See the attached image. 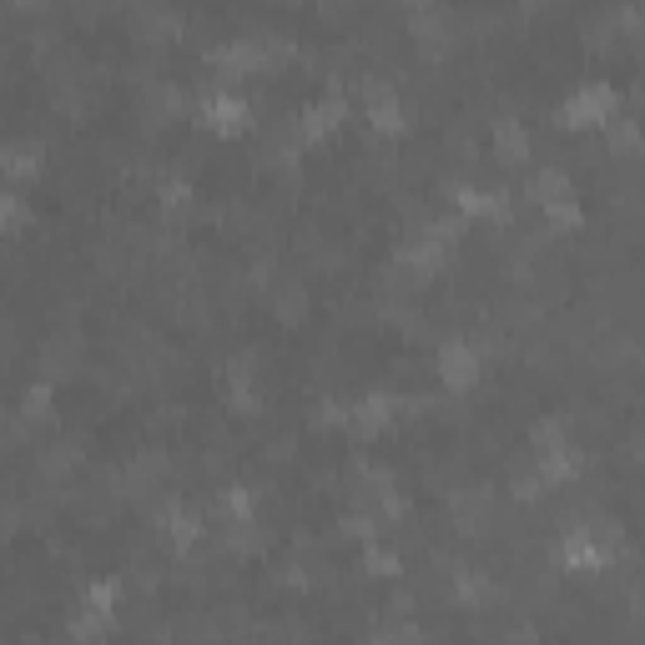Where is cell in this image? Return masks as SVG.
<instances>
[{
	"label": "cell",
	"instance_id": "6da1fadb",
	"mask_svg": "<svg viewBox=\"0 0 645 645\" xmlns=\"http://www.w3.org/2000/svg\"><path fill=\"white\" fill-rule=\"evenodd\" d=\"M616 86L610 81H585V86H575V92L565 96V106H560V121L565 127H575V132H585V127H606L610 117H616Z\"/></svg>",
	"mask_w": 645,
	"mask_h": 645
},
{
	"label": "cell",
	"instance_id": "7a4b0ae2",
	"mask_svg": "<svg viewBox=\"0 0 645 645\" xmlns=\"http://www.w3.org/2000/svg\"><path fill=\"white\" fill-rule=\"evenodd\" d=\"M198 111H202V127H212L217 136H242L252 127V106L238 92H227V86H212Z\"/></svg>",
	"mask_w": 645,
	"mask_h": 645
},
{
	"label": "cell",
	"instance_id": "3957f363",
	"mask_svg": "<svg viewBox=\"0 0 645 645\" xmlns=\"http://www.w3.org/2000/svg\"><path fill=\"white\" fill-rule=\"evenodd\" d=\"M479 373H485V358H479L475 343L464 338L439 343V379H444V389H475Z\"/></svg>",
	"mask_w": 645,
	"mask_h": 645
},
{
	"label": "cell",
	"instance_id": "277c9868",
	"mask_svg": "<svg viewBox=\"0 0 645 645\" xmlns=\"http://www.w3.org/2000/svg\"><path fill=\"white\" fill-rule=\"evenodd\" d=\"M343 111H348L343 92L338 86H329L318 101H308L303 111H298V136H303V142H323V136H333L338 132V121H343Z\"/></svg>",
	"mask_w": 645,
	"mask_h": 645
},
{
	"label": "cell",
	"instance_id": "5b68a950",
	"mask_svg": "<svg viewBox=\"0 0 645 645\" xmlns=\"http://www.w3.org/2000/svg\"><path fill=\"white\" fill-rule=\"evenodd\" d=\"M398 408H404L398 394H363L348 404V429H358V434H383V429L398 419Z\"/></svg>",
	"mask_w": 645,
	"mask_h": 645
},
{
	"label": "cell",
	"instance_id": "8992f818",
	"mask_svg": "<svg viewBox=\"0 0 645 645\" xmlns=\"http://www.w3.org/2000/svg\"><path fill=\"white\" fill-rule=\"evenodd\" d=\"M535 475L545 479V489H550V485H570V479L580 475V449L570 444V439L535 449Z\"/></svg>",
	"mask_w": 645,
	"mask_h": 645
},
{
	"label": "cell",
	"instance_id": "52a82bcc",
	"mask_svg": "<svg viewBox=\"0 0 645 645\" xmlns=\"http://www.w3.org/2000/svg\"><path fill=\"white\" fill-rule=\"evenodd\" d=\"M494 157L504 162V167H514V162H525L529 157V132H525V121H494Z\"/></svg>",
	"mask_w": 645,
	"mask_h": 645
},
{
	"label": "cell",
	"instance_id": "ba28073f",
	"mask_svg": "<svg viewBox=\"0 0 645 645\" xmlns=\"http://www.w3.org/2000/svg\"><path fill=\"white\" fill-rule=\"evenodd\" d=\"M575 187H570V177H565V167H540L535 177H529V202H560V198H570Z\"/></svg>",
	"mask_w": 645,
	"mask_h": 645
},
{
	"label": "cell",
	"instance_id": "9c48e42d",
	"mask_svg": "<svg viewBox=\"0 0 645 645\" xmlns=\"http://www.w3.org/2000/svg\"><path fill=\"white\" fill-rule=\"evenodd\" d=\"M40 171V146L36 142H11L5 146V177L21 182V177H36Z\"/></svg>",
	"mask_w": 645,
	"mask_h": 645
},
{
	"label": "cell",
	"instance_id": "30bf717a",
	"mask_svg": "<svg viewBox=\"0 0 645 645\" xmlns=\"http://www.w3.org/2000/svg\"><path fill=\"white\" fill-rule=\"evenodd\" d=\"M600 132H606V146H610V152H635V146L645 142L641 121H631V117H610Z\"/></svg>",
	"mask_w": 645,
	"mask_h": 645
},
{
	"label": "cell",
	"instance_id": "8fae6325",
	"mask_svg": "<svg viewBox=\"0 0 645 645\" xmlns=\"http://www.w3.org/2000/svg\"><path fill=\"white\" fill-rule=\"evenodd\" d=\"M338 535L343 540H358V545H369V540H379V514H343L338 519Z\"/></svg>",
	"mask_w": 645,
	"mask_h": 645
},
{
	"label": "cell",
	"instance_id": "7c38bea8",
	"mask_svg": "<svg viewBox=\"0 0 645 645\" xmlns=\"http://www.w3.org/2000/svg\"><path fill=\"white\" fill-rule=\"evenodd\" d=\"M363 570H369V575H379V580H394L404 565H398L394 550H383V545L369 540V545H363Z\"/></svg>",
	"mask_w": 645,
	"mask_h": 645
},
{
	"label": "cell",
	"instance_id": "4fadbf2b",
	"mask_svg": "<svg viewBox=\"0 0 645 645\" xmlns=\"http://www.w3.org/2000/svg\"><path fill=\"white\" fill-rule=\"evenodd\" d=\"M223 510L232 525H242V519H252V489L248 485H227L223 489Z\"/></svg>",
	"mask_w": 645,
	"mask_h": 645
},
{
	"label": "cell",
	"instance_id": "5bb4252c",
	"mask_svg": "<svg viewBox=\"0 0 645 645\" xmlns=\"http://www.w3.org/2000/svg\"><path fill=\"white\" fill-rule=\"evenodd\" d=\"M51 414V383H31L21 398V419H46Z\"/></svg>",
	"mask_w": 645,
	"mask_h": 645
},
{
	"label": "cell",
	"instance_id": "9a60e30c",
	"mask_svg": "<svg viewBox=\"0 0 645 645\" xmlns=\"http://www.w3.org/2000/svg\"><path fill=\"white\" fill-rule=\"evenodd\" d=\"M545 217H550V227H580V202H575V192L570 198H560V202H545Z\"/></svg>",
	"mask_w": 645,
	"mask_h": 645
},
{
	"label": "cell",
	"instance_id": "2e32d148",
	"mask_svg": "<svg viewBox=\"0 0 645 645\" xmlns=\"http://www.w3.org/2000/svg\"><path fill=\"white\" fill-rule=\"evenodd\" d=\"M21 223H26V202H21V198H15V192H11V198H5V227H11V232H15V227H21Z\"/></svg>",
	"mask_w": 645,
	"mask_h": 645
},
{
	"label": "cell",
	"instance_id": "e0dca14e",
	"mask_svg": "<svg viewBox=\"0 0 645 645\" xmlns=\"http://www.w3.org/2000/svg\"><path fill=\"white\" fill-rule=\"evenodd\" d=\"M408 11H423V5H434V0H404Z\"/></svg>",
	"mask_w": 645,
	"mask_h": 645
}]
</instances>
